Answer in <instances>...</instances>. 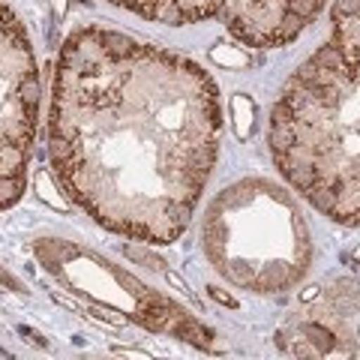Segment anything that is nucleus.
Returning <instances> with one entry per match:
<instances>
[{"mask_svg":"<svg viewBox=\"0 0 360 360\" xmlns=\"http://www.w3.org/2000/svg\"><path fill=\"white\" fill-rule=\"evenodd\" d=\"M39 117V66L25 25L0 4V207L25 193Z\"/></svg>","mask_w":360,"mask_h":360,"instance_id":"20e7f679","label":"nucleus"},{"mask_svg":"<svg viewBox=\"0 0 360 360\" xmlns=\"http://www.w3.org/2000/svg\"><path fill=\"white\" fill-rule=\"evenodd\" d=\"M231 117H234V132H238V139L246 141L250 139V132L255 127V103L250 96L238 94L231 99Z\"/></svg>","mask_w":360,"mask_h":360,"instance_id":"423d86ee","label":"nucleus"},{"mask_svg":"<svg viewBox=\"0 0 360 360\" xmlns=\"http://www.w3.org/2000/svg\"><path fill=\"white\" fill-rule=\"evenodd\" d=\"M0 285H6V288H15V291H25V285H21L18 279H13V276H9L4 267H0Z\"/></svg>","mask_w":360,"mask_h":360,"instance_id":"1a4fd4ad","label":"nucleus"},{"mask_svg":"<svg viewBox=\"0 0 360 360\" xmlns=\"http://www.w3.org/2000/svg\"><path fill=\"white\" fill-rule=\"evenodd\" d=\"M222 139L217 82L186 54L111 27H78L51 82L58 184L103 229L172 243L189 229Z\"/></svg>","mask_w":360,"mask_h":360,"instance_id":"f257e3e1","label":"nucleus"},{"mask_svg":"<svg viewBox=\"0 0 360 360\" xmlns=\"http://www.w3.org/2000/svg\"><path fill=\"white\" fill-rule=\"evenodd\" d=\"M18 333H21V336H25V340H30L33 345H39V348H49V340H45V336H42V333H37V330H30V328H25V324H21V328H18Z\"/></svg>","mask_w":360,"mask_h":360,"instance_id":"6e6552de","label":"nucleus"},{"mask_svg":"<svg viewBox=\"0 0 360 360\" xmlns=\"http://www.w3.org/2000/svg\"><path fill=\"white\" fill-rule=\"evenodd\" d=\"M201 246L225 279L262 295L297 285L312 255L297 201L264 177H246L213 198Z\"/></svg>","mask_w":360,"mask_h":360,"instance_id":"7ed1b4c3","label":"nucleus"},{"mask_svg":"<svg viewBox=\"0 0 360 360\" xmlns=\"http://www.w3.org/2000/svg\"><path fill=\"white\" fill-rule=\"evenodd\" d=\"M144 21H160L168 27L219 25L252 49H279L295 42L315 18L324 13L328 0H108Z\"/></svg>","mask_w":360,"mask_h":360,"instance_id":"39448f33","label":"nucleus"},{"mask_svg":"<svg viewBox=\"0 0 360 360\" xmlns=\"http://www.w3.org/2000/svg\"><path fill=\"white\" fill-rule=\"evenodd\" d=\"M270 153L315 210L360 225V0H336L330 37L288 75L270 111Z\"/></svg>","mask_w":360,"mask_h":360,"instance_id":"f03ea898","label":"nucleus"},{"mask_svg":"<svg viewBox=\"0 0 360 360\" xmlns=\"http://www.w3.org/2000/svg\"><path fill=\"white\" fill-rule=\"evenodd\" d=\"M210 58H213V60H219L222 66H234V70H243V66H250V58H246L243 51L229 49L225 42L213 45V49H210Z\"/></svg>","mask_w":360,"mask_h":360,"instance_id":"0eeeda50","label":"nucleus"},{"mask_svg":"<svg viewBox=\"0 0 360 360\" xmlns=\"http://www.w3.org/2000/svg\"><path fill=\"white\" fill-rule=\"evenodd\" d=\"M354 255H357V262H360V250H357V252H354Z\"/></svg>","mask_w":360,"mask_h":360,"instance_id":"9b49d317","label":"nucleus"},{"mask_svg":"<svg viewBox=\"0 0 360 360\" xmlns=\"http://www.w3.org/2000/svg\"><path fill=\"white\" fill-rule=\"evenodd\" d=\"M210 295H213V297H217L219 303H225V307H238V300H231L229 295H222V291H219V288H210Z\"/></svg>","mask_w":360,"mask_h":360,"instance_id":"9d476101","label":"nucleus"}]
</instances>
